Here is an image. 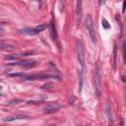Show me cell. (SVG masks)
I'll return each instance as SVG.
<instances>
[{
    "instance_id": "5bb4252c",
    "label": "cell",
    "mask_w": 126,
    "mask_h": 126,
    "mask_svg": "<svg viewBox=\"0 0 126 126\" xmlns=\"http://www.w3.org/2000/svg\"><path fill=\"white\" fill-rule=\"evenodd\" d=\"M54 20L52 19V22H51V34H52V37L55 39L56 38V29H55V25H54Z\"/></svg>"
},
{
    "instance_id": "6da1fadb",
    "label": "cell",
    "mask_w": 126,
    "mask_h": 126,
    "mask_svg": "<svg viewBox=\"0 0 126 126\" xmlns=\"http://www.w3.org/2000/svg\"><path fill=\"white\" fill-rule=\"evenodd\" d=\"M94 84L96 94L99 96L101 94V81H100V65L98 62L95 63L94 73Z\"/></svg>"
},
{
    "instance_id": "3957f363",
    "label": "cell",
    "mask_w": 126,
    "mask_h": 126,
    "mask_svg": "<svg viewBox=\"0 0 126 126\" xmlns=\"http://www.w3.org/2000/svg\"><path fill=\"white\" fill-rule=\"evenodd\" d=\"M77 51H78V59L79 62L83 68V72L86 70V51H85V46L82 40L78 41L77 45Z\"/></svg>"
},
{
    "instance_id": "ac0fdd59",
    "label": "cell",
    "mask_w": 126,
    "mask_h": 126,
    "mask_svg": "<svg viewBox=\"0 0 126 126\" xmlns=\"http://www.w3.org/2000/svg\"><path fill=\"white\" fill-rule=\"evenodd\" d=\"M101 24H102V27H103L104 29H109V27H110V25L108 24V22H107L105 19H102V20H101Z\"/></svg>"
},
{
    "instance_id": "8992f818",
    "label": "cell",
    "mask_w": 126,
    "mask_h": 126,
    "mask_svg": "<svg viewBox=\"0 0 126 126\" xmlns=\"http://www.w3.org/2000/svg\"><path fill=\"white\" fill-rule=\"evenodd\" d=\"M61 107H62V104L61 103H59V102H53V103H51V104H49V105H47L45 107L44 113H46V114L53 113V112L57 111L59 108H61Z\"/></svg>"
},
{
    "instance_id": "44dd1931",
    "label": "cell",
    "mask_w": 126,
    "mask_h": 126,
    "mask_svg": "<svg viewBox=\"0 0 126 126\" xmlns=\"http://www.w3.org/2000/svg\"><path fill=\"white\" fill-rule=\"evenodd\" d=\"M103 3H104V1H103V0H102V1H100V2H99V4H103Z\"/></svg>"
},
{
    "instance_id": "2e32d148",
    "label": "cell",
    "mask_w": 126,
    "mask_h": 126,
    "mask_svg": "<svg viewBox=\"0 0 126 126\" xmlns=\"http://www.w3.org/2000/svg\"><path fill=\"white\" fill-rule=\"evenodd\" d=\"M123 60H124V63L126 64V38L123 40Z\"/></svg>"
},
{
    "instance_id": "7c38bea8",
    "label": "cell",
    "mask_w": 126,
    "mask_h": 126,
    "mask_svg": "<svg viewBox=\"0 0 126 126\" xmlns=\"http://www.w3.org/2000/svg\"><path fill=\"white\" fill-rule=\"evenodd\" d=\"M2 49L3 50H8V51H13L16 49V47L14 45H11V44H5V43H2Z\"/></svg>"
},
{
    "instance_id": "7a4b0ae2",
    "label": "cell",
    "mask_w": 126,
    "mask_h": 126,
    "mask_svg": "<svg viewBox=\"0 0 126 126\" xmlns=\"http://www.w3.org/2000/svg\"><path fill=\"white\" fill-rule=\"evenodd\" d=\"M46 79H56L58 81H60V77L55 75V74H47V73H43V74H32V75H28L25 77V80H29V81H33V80H46Z\"/></svg>"
},
{
    "instance_id": "52a82bcc",
    "label": "cell",
    "mask_w": 126,
    "mask_h": 126,
    "mask_svg": "<svg viewBox=\"0 0 126 126\" xmlns=\"http://www.w3.org/2000/svg\"><path fill=\"white\" fill-rule=\"evenodd\" d=\"M82 17V0H77V8H76V18H77V24L79 25L81 22Z\"/></svg>"
},
{
    "instance_id": "8fae6325",
    "label": "cell",
    "mask_w": 126,
    "mask_h": 126,
    "mask_svg": "<svg viewBox=\"0 0 126 126\" xmlns=\"http://www.w3.org/2000/svg\"><path fill=\"white\" fill-rule=\"evenodd\" d=\"M46 28H47V25H46V24H40V25H38V26H36V27L34 28V31L36 32V33H39V32H41L42 31H44Z\"/></svg>"
},
{
    "instance_id": "277c9868",
    "label": "cell",
    "mask_w": 126,
    "mask_h": 126,
    "mask_svg": "<svg viewBox=\"0 0 126 126\" xmlns=\"http://www.w3.org/2000/svg\"><path fill=\"white\" fill-rule=\"evenodd\" d=\"M86 24H87V30L89 32L90 37L92 39V41L94 43H95L96 38H95V33H94V21H93V17L92 15H88L86 18Z\"/></svg>"
},
{
    "instance_id": "e0dca14e",
    "label": "cell",
    "mask_w": 126,
    "mask_h": 126,
    "mask_svg": "<svg viewBox=\"0 0 126 126\" xmlns=\"http://www.w3.org/2000/svg\"><path fill=\"white\" fill-rule=\"evenodd\" d=\"M51 88H52V84H51V83H46V84H44V85H42V86L40 87L41 90H49V89H51Z\"/></svg>"
},
{
    "instance_id": "9a60e30c",
    "label": "cell",
    "mask_w": 126,
    "mask_h": 126,
    "mask_svg": "<svg viewBox=\"0 0 126 126\" xmlns=\"http://www.w3.org/2000/svg\"><path fill=\"white\" fill-rule=\"evenodd\" d=\"M8 77H26L24 72H20V73H8L7 74Z\"/></svg>"
},
{
    "instance_id": "30bf717a",
    "label": "cell",
    "mask_w": 126,
    "mask_h": 126,
    "mask_svg": "<svg viewBox=\"0 0 126 126\" xmlns=\"http://www.w3.org/2000/svg\"><path fill=\"white\" fill-rule=\"evenodd\" d=\"M116 65H117V45L114 42L113 44V69L116 70Z\"/></svg>"
},
{
    "instance_id": "5b68a950",
    "label": "cell",
    "mask_w": 126,
    "mask_h": 126,
    "mask_svg": "<svg viewBox=\"0 0 126 126\" xmlns=\"http://www.w3.org/2000/svg\"><path fill=\"white\" fill-rule=\"evenodd\" d=\"M16 64L19 65L23 69H31V68L35 66V61L34 60H23V61H20L18 63H14L12 65H16Z\"/></svg>"
},
{
    "instance_id": "ffe728a7",
    "label": "cell",
    "mask_w": 126,
    "mask_h": 126,
    "mask_svg": "<svg viewBox=\"0 0 126 126\" xmlns=\"http://www.w3.org/2000/svg\"><path fill=\"white\" fill-rule=\"evenodd\" d=\"M125 10H126V0H124V2H123V7H122V12H125Z\"/></svg>"
},
{
    "instance_id": "d6986e66",
    "label": "cell",
    "mask_w": 126,
    "mask_h": 126,
    "mask_svg": "<svg viewBox=\"0 0 126 126\" xmlns=\"http://www.w3.org/2000/svg\"><path fill=\"white\" fill-rule=\"evenodd\" d=\"M20 101H21V99H14V100L10 101L9 104H11V105H12V104H17V103H19Z\"/></svg>"
},
{
    "instance_id": "9c48e42d",
    "label": "cell",
    "mask_w": 126,
    "mask_h": 126,
    "mask_svg": "<svg viewBox=\"0 0 126 126\" xmlns=\"http://www.w3.org/2000/svg\"><path fill=\"white\" fill-rule=\"evenodd\" d=\"M104 110H105V114L107 116V119H108V123H112L113 120H112V114H111V109H110V105H109V102L107 101L106 104H105V107H104Z\"/></svg>"
},
{
    "instance_id": "ba28073f",
    "label": "cell",
    "mask_w": 126,
    "mask_h": 126,
    "mask_svg": "<svg viewBox=\"0 0 126 126\" xmlns=\"http://www.w3.org/2000/svg\"><path fill=\"white\" fill-rule=\"evenodd\" d=\"M19 34H29V35H35L37 34L36 32L34 31V29H31V28H24L18 31Z\"/></svg>"
},
{
    "instance_id": "4fadbf2b",
    "label": "cell",
    "mask_w": 126,
    "mask_h": 126,
    "mask_svg": "<svg viewBox=\"0 0 126 126\" xmlns=\"http://www.w3.org/2000/svg\"><path fill=\"white\" fill-rule=\"evenodd\" d=\"M83 88V71L79 72V93L82 92Z\"/></svg>"
}]
</instances>
